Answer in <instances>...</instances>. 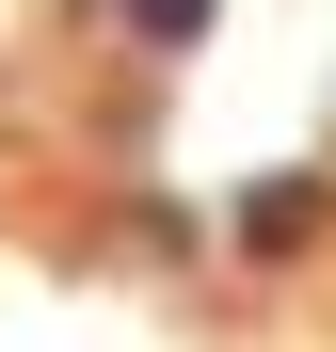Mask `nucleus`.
<instances>
[{
    "instance_id": "1",
    "label": "nucleus",
    "mask_w": 336,
    "mask_h": 352,
    "mask_svg": "<svg viewBox=\"0 0 336 352\" xmlns=\"http://www.w3.org/2000/svg\"><path fill=\"white\" fill-rule=\"evenodd\" d=\"M192 16H208V0H144V32H192Z\"/></svg>"
}]
</instances>
